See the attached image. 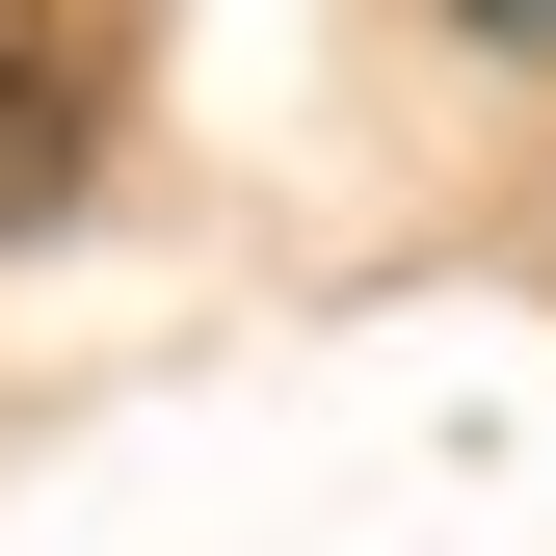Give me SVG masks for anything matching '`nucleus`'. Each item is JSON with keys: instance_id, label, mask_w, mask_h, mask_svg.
<instances>
[{"instance_id": "f257e3e1", "label": "nucleus", "mask_w": 556, "mask_h": 556, "mask_svg": "<svg viewBox=\"0 0 556 556\" xmlns=\"http://www.w3.org/2000/svg\"><path fill=\"white\" fill-rule=\"evenodd\" d=\"M53 186H80V53H53L27 0H0V239H27Z\"/></svg>"}, {"instance_id": "f03ea898", "label": "nucleus", "mask_w": 556, "mask_h": 556, "mask_svg": "<svg viewBox=\"0 0 556 556\" xmlns=\"http://www.w3.org/2000/svg\"><path fill=\"white\" fill-rule=\"evenodd\" d=\"M477 27H504V53H556V0H477Z\"/></svg>"}]
</instances>
